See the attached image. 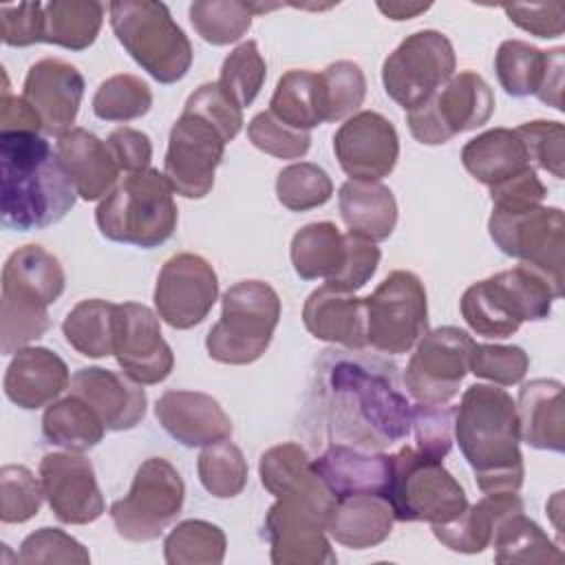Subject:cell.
Listing matches in <instances>:
<instances>
[{"instance_id": "cell-23", "label": "cell", "mask_w": 565, "mask_h": 565, "mask_svg": "<svg viewBox=\"0 0 565 565\" xmlns=\"http://www.w3.org/2000/svg\"><path fill=\"white\" fill-rule=\"evenodd\" d=\"M84 77L77 66L57 60L44 57L31 64L22 97L38 113L42 121V132L49 137H62L73 130L79 104L84 97Z\"/></svg>"}, {"instance_id": "cell-44", "label": "cell", "mask_w": 565, "mask_h": 565, "mask_svg": "<svg viewBox=\"0 0 565 565\" xmlns=\"http://www.w3.org/2000/svg\"><path fill=\"white\" fill-rule=\"evenodd\" d=\"M201 486L216 499H232L247 486V459L230 439L203 446L196 459Z\"/></svg>"}, {"instance_id": "cell-50", "label": "cell", "mask_w": 565, "mask_h": 565, "mask_svg": "<svg viewBox=\"0 0 565 565\" xmlns=\"http://www.w3.org/2000/svg\"><path fill=\"white\" fill-rule=\"evenodd\" d=\"M455 413L452 404H415L411 408V428L415 430L417 452L430 459H444L452 448L455 437Z\"/></svg>"}, {"instance_id": "cell-15", "label": "cell", "mask_w": 565, "mask_h": 565, "mask_svg": "<svg viewBox=\"0 0 565 565\" xmlns=\"http://www.w3.org/2000/svg\"><path fill=\"white\" fill-rule=\"evenodd\" d=\"M457 57L452 42L435 29L406 35L382 64L386 95L411 110L426 102L455 75Z\"/></svg>"}, {"instance_id": "cell-27", "label": "cell", "mask_w": 565, "mask_h": 565, "mask_svg": "<svg viewBox=\"0 0 565 565\" xmlns=\"http://www.w3.org/2000/svg\"><path fill=\"white\" fill-rule=\"evenodd\" d=\"M2 386L7 399L18 408L35 411L53 404L71 386V373L51 349L24 347L13 353Z\"/></svg>"}, {"instance_id": "cell-62", "label": "cell", "mask_w": 565, "mask_h": 565, "mask_svg": "<svg viewBox=\"0 0 565 565\" xmlns=\"http://www.w3.org/2000/svg\"><path fill=\"white\" fill-rule=\"evenodd\" d=\"M388 20H411L430 9V2H377L375 4Z\"/></svg>"}, {"instance_id": "cell-3", "label": "cell", "mask_w": 565, "mask_h": 565, "mask_svg": "<svg viewBox=\"0 0 565 565\" xmlns=\"http://www.w3.org/2000/svg\"><path fill=\"white\" fill-rule=\"evenodd\" d=\"M455 441L483 494L519 492L525 468L516 406L508 391L497 384L468 386L455 413Z\"/></svg>"}, {"instance_id": "cell-12", "label": "cell", "mask_w": 565, "mask_h": 565, "mask_svg": "<svg viewBox=\"0 0 565 565\" xmlns=\"http://www.w3.org/2000/svg\"><path fill=\"white\" fill-rule=\"evenodd\" d=\"M494 93L475 71L452 75L426 102L406 110L411 135L424 146H441L459 132L475 130L490 121Z\"/></svg>"}, {"instance_id": "cell-60", "label": "cell", "mask_w": 565, "mask_h": 565, "mask_svg": "<svg viewBox=\"0 0 565 565\" xmlns=\"http://www.w3.org/2000/svg\"><path fill=\"white\" fill-rule=\"evenodd\" d=\"M106 146L119 170L128 174L148 170L152 159V143L146 132L130 126H121L106 137Z\"/></svg>"}, {"instance_id": "cell-52", "label": "cell", "mask_w": 565, "mask_h": 565, "mask_svg": "<svg viewBox=\"0 0 565 565\" xmlns=\"http://www.w3.org/2000/svg\"><path fill=\"white\" fill-rule=\"evenodd\" d=\"M530 369L527 353L516 344H477L470 358V373L497 386L519 384Z\"/></svg>"}, {"instance_id": "cell-5", "label": "cell", "mask_w": 565, "mask_h": 565, "mask_svg": "<svg viewBox=\"0 0 565 565\" xmlns=\"http://www.w3.org/2000/svg\"><path fill=\"white\" fill-rule=\"evenodd\" d=\"M561 298L554 285L530 265L492 274L472 282L459 302L466 324L483 338H510L525 320H545Z\"/></svg>"}, {"instance_id": "cell-26", "label": "cell", "mask_w": 565, "mask_h": 565, "mask_svg": "<svg viewBox=\"0 0 565 565\" xmlns=\"http://www.w3.org/2000/svg\"><path fill=\"white\" fill-rule=\"evenodd\" d=\"M311 463L335 499L355 494H380L388 499L393 455L362 450L349 444H331L318 459H311Z\"/></svg>"}, {"instance_id": "cell-6", "label": "cell", "mask_w": 565, "mask_h": 565, "mask_svg": "<svg viewBox=\"0 0 565 565\" xmlns=\"http://www.w3.org/2000/svg\"><path fill=\"white\" fill-rule=\"evenodd\" d=\"M172 194L174 190L163 172L154 168L124 177L95 210L102 236L143 249L163 245L174 234L179 221Z\"/></svg>"}, {"instance_id": "cell-9", "label": "cell", "mask_w": 565, "mask_h": 565, "mask_svg": "<svg viewBox=\"0 0 565 565\" xmlns=\"http://www.w3.org/2000/svg\"><path fill=\"white\" fill-rule=\"evenodd\" d=\"M388 503L395 521L441 525L455 521L468 508V497L439 459H430L417 452V448L404 446L393 455Z\"/></svg>"}, {"instance_id": "cell-11", "label": "cell", "mask_w": 565, "mask_h": 565, "mask_svg": "<svg viewBox=\"0 0 565 565\" xmlns=\"http://www.w3.org/2000/svg\"><path fill=\"white\" fill-rule=\"evenodd\" d=\"M335 501L305 494L276 497L265 514L263 536L274 565H333L335 552L327 539V519Z\"/></svg>"}, {"instance_id": "cell-18", "label": "cell", "mask_w": 565, "mask_h": 565, "mask_svg": "<svg viewBox=\"0 0 565 565\" xmlns=\"http://www.w3.org/2000/svg\"><path fill=\"white\" fill-rule=\"evenodd\" d=\"M218 298L214 267L199 254L181 252L170 256L154 285L157 316L172 329L201 324Z\"/></svg>"}, {"instance_id": "cell-34", "label": "cell", "mask_w": 565, "mask_h": 565, "mask_svg": "<svg viewBox=\"0 0 565 565\" xmlns=\"http://www.w3.org/2000/svg\"><path fill=\"white\" fill-rule=\"evenodd\" d=\"M461 163L470 177L492 188L532 168L525 143L510 128H490L461 148Z\"/></svg>"}, {"instance_id": "cell-32", "label": "cell", "mask_w": 565, "mask_h": 565, "mask_svg": "<svg viewBox=\"0 0 565 565\" xmlns=\"http://www.w3.org/2000/svg\"><path fill=\"white\" fill-rule=\"evenodd\" d=\"M523 510V499L516 492H488L475 505L468 503L455 521L433 525V534L452 552L479 554L490 547L497 523L508 514Z\"/></svg>"}, {"instance_id": "cell-46", "label": "cell", "mask_w": 565, "mask_h": 565, "mask_svg": "<svg viewBox=\"0 0 565 565\" xmlns=\"http://www.w3.org/2000/svg\"><path fill=\"white\" fill-rule=\"evenodd\" d=\"M333 194L331 177L311 161L282 168L276 177V196L291 212H307L324 205Z\"/></svg>"}, {"instance_id": "cell-29", "label": "cell", "mask_w": 565, "mask_h": 565, "mask_svg": "<svg viewBox=\"0 0 565 565\" xmlns=\"http://www.w3.org/2000/svg\"><path fill=\"white\" fill-rule=\"evenodd\" d=\"M55 152L77 196L84 201L106 199L115 190L121 170L106 141L86 128H73L57 137Z\"/></svg>"}, {"instance_id": "cell-53", "label": "cell", "mask_w": 565, "mask_h": 565, "mask_svg": "<svg viewBox=\"0 0 565 565\" xmlns=\"http://www.w3.org/2000/svg\"><path fill=\"white\" fill-rule=\"evenodd\" d=\"M247 137L260 152L271 154L276 159H300L311 148L309 132L289 128L269 110H263L252 117V121L247 124Z\"/></svg>"}, {"instance_id": "cell-61", "label": "cell", "mask_w": 565, "mask_h": 565, "mask_svg": "<svg viewBox=\"0 0 565 565\" xmlns=\"http://www.w3.org/2000/svg\"><path fill=\"white\" fill-rule=\"evenodd\" d=\"M18 130L42 132V121L22 95L18 97L9 93V84L4 77V90L0 99V132H18Z\"/></svg>"}, {"instance_id": "cell-31", "label": "cell", "mask_w": 565, "mask_h": 565, "mask_svg": "<svg viewBox=\"0 0 565 565\" xmlns=\"http://www.w3.org/2000/svg\"><path fill=\"white\" fill-rule=\"evenodd\" d=\"M395 514L386 497L355 494L335 499L327 519V534L351 550H366L384 543L393 532Z\"/></svg>"}, {"instance_id": "cell-14", "label": "cell", "mask_w": 565, "mask_h": 565, "mask_svg": "<svg viewBox=\"0 0 565 565\" xmlns=\"http://www.w3.org/2000/svg\"><path fill=\"white\" fill-rule=\"evenodd\" d=\"M488 232L505 256L541 271L563 296L565 216L561 207L534 205L521 212L492 210Z\"/></svg>"}, {"instance_id": "cell-33", "label": "cell", "mask_w": 565, "mask_h": 565, "mask_svg": "<svg viewBox=\"0 0 565 565\" xmlns=\"http://www.w3.org/2000/svg\"><path fill=\"white\" fill-rule=\"evenodd\" d=\"M338 207L349 234L364 241H386L397 225V201L380 181L349 179L340 185Z\"/></svg>"}, {"instance_id": "cell-7", "label": "cell", "mask_w": 565, "mask_h": 565, "mask_svg": "<svg viewBox=\"0 0 565 565\" xmlns=\"http://www.w3.org/2000/svg\"><path fill=\"white\" fill-rule=\"evenodd\" d=\"M110 26L128 55L159 84L183 79L192 66V44L170 9L154 0L108 4Z\"/></svg>"}, {"instance_id": "cell-40", "label": "cell", "mask_w": 565, "mask_h": 565, "mask_svg": "<svg viewBox=\"0 0 565 565\" xmlns=\"http://www.w3.org/2000/svg\"><path fill=\"white\" fill-rule=\"evenodd\" d=\"M490 547H494L497 563H563V552L543 532L539 523L523 512L508 514L494 527Z\"/></svg>"}, {"instance_id": "cell-17", "label": "cell", "mask_w": 565, "mask_h": 565, "mask_svg": "<svg viewBox=\"0 0 565 565\" xmlns=\"http://www.w3.org/2000/svg\"><path fill=\"white\" fill-rule=\"evenodd\" d=\"M225 137L205 117L183 110L170 128L163 177L183 199H203L214 188V172L225 154Z\"/></svg>"}, {"instance_id": "cell-35", "label": "cell", "mask_w": 565, "mask_h": 565, "mask_svg": "<svg viewBox=\"0 0 565 565\" xmlns=\"http://www.w3.org/2000/svg\"><path fill=\"white\" fill-rule=\"evenodd\" d=\"M258 477L263 488L274 497L305 494L320 501H335L316 472L307 450L296 441L267 448L258 461Z\"/></svg>"}, {"instance_id": "cell-24", "label": "cell", "mask_w": 565, "mask_h": 565, "mask_svg": "<svg viewBox=\"0 0 565 565\" xmlns=\"http://www.w3.org/2000/svg\"><path fill=\"white\" fill-rule=\"evenodd\" d=\"M71 393L97 413L106 430H130L146 417V391L124 371L84 366L71 377Z\"/></svg>"}, {"instance_id": "cell-58", "label": "cell", "mask_w": 565, "mask_h": 565, "mask_svg": "<svg viewBox=\"0 0 565 565\" xmlns=\"http://www.w3.org/2000/svg\"><path fill=\"white\" fill-rule=\"evenodd\" d=\"M545 196H547V188L536 177L534 168L490 188L492 210H497V212L530 210L534 205H541Z\"/></svg>"}, {"instance_id": "cell-13", "label": "cell", "mask_w": 565, "mask_h": 565, "mask_svg": "<svg viewBox=\"0 0 565 565\" xmlns=\"http://www.w3.org/2000/svg\"><path fill=\"white\" fill-rule=\"evenodd\" d=\"M364 302L366 342L380 353H408L428 331L426 289L413 271H391Z\"/></svg>"}, {"instance_id": "cell-16", "label": "cell", "mask_w": 565, "mask_h": 565, "mask_svg": "<svg viewBox=\"0 0 565 565\" xmlns=\"http://www.w3.org/2000/svg\"><path fill=\"white\" fill-rule=\"evenodd\" d=\"M475 340L459 327L426 331L404 371V386L419 404H448L470 373Z\"/></svg>"}, {"instance_id": "cell-59", "label": "cell", "mask_w": 565, "mask_h": 565, "mask_svg": "<svg viewBox=\"0 0 565 565\" xmlns=\"http://www.w3.org/2000/svg\"><path fill=\"white\" fill-rule=\"evenodd\" d=\"M503 11L512 24L536 35L558 38L565 29V7L561 2H536V4H503Z\"/></svg>"}, {"instance_id": "cell-8", "label": "cell", "mask_w": 565, "mask_h": 565, "mask_svg": "<svg viewBox=\"0 0 565 565\" xmlns=\"http://www.w3.org/2000/svg\"><path fill=\"white\" fill-rule=\"evenodd\" d=\"M280 320V298L263 280H241L223 294L218 322L207 331L205 349L221 364H252L269 347Z\"/></svg>"}, {"instance_id": "cell-37", "label": "cell", "mask_w": 565, "mask_h": 565, "mask_svg": "<svg viewBox=\"0 0 565 565\" xmlns=\"http://www.w3.org/2000/svg\"><path fill=\"white\" fill-rule=\"evenodd\" d=\"M269 113L289 128L309 132L324 121L320 73L307 68L287 71L269 99Z\"/></svg>"}, {"instance_id": "cell-1", "label": "cell", "mask_w": 565, "mask_h": 565, "mask_svg": "<svg viewBox=\"0 0 565 565\" xmlns=\"http://www.w3.org/2000/svg\"><path fill=\"white\" fill-rule=\"evenodd\" d=\"M316 380L329 435L338 444L384 450L411 433L413 406L393 362L331 349L320 355Z\"/></svg>"}, {"instance_id": "cell-51", "label": "cell", "mask_w": 565, "mask_h": 565, "mask_svg": "<svg viewBox=\"0 0 565 565\" xmlns=\"http://www.w3.org/2000/svg\"><path fill=\"white\" fill-rule=\"evenodd\" d=\"M525 143L532 168H541L556 179L565 177V128L561 121H525L514 128Z\"/></svg>"}, {"instance_id": "cell-19", "label": "cell", "mask_w": 565, "mask_h": 565, "mask_svg": "<svg viewBox=\"0 0 565 565\" xmlns=\"http://www.w3.org/2000/svg\"><path fill=\"white\" fill-rule=\"evenodd\" d=\"M137 384H159L174 369V353L161 335L159 316L139 302L115 305V353Z\"/></svg>"}, {"instance_id": "cell-47", "label": "cell", "mask_w": 565, "mask_h": 565, "mask_svg": "<svg viewBox=\"0 0 565 565\" xmlns=\"http://www.w3.org/2000/svg\"><path fill=\"white\" fill-rule=\"evenodd\" d=\"M320 79L324 121H340L355 115L366 97L364 71L351 60H338L320 73Z\"/></svg>"}, {"instance_id": "cell-30", "label": "cell", "mask_w": 565, "mask_h": 565, "mask_svg": "<svg viewBox=\"0 0 565 565\" xmlns=\"http://www.w3.org/2000/svg\"><path fill=\"white\" fill-rule=\"evenodd\" d=\"M514 406L521 441L536 450H565V399L558 380L536 377L521 384Z\"/></svg>"}, {"instance_id": "cell-57", "label": "cell", "mask_w": 565, "mask_h": 565, "mask_svg": "<svg viewBox=\"0 0 565 565\" xmlns=\"http://www.w3.org/2000/svg\"><path fill=\"white\" fill-rule=\"evenodd\" d=\"M44 4L18 2L0 7V33L7 46H31L42 42Z\"/></svg>"}, {"instance_id": "cell-41", "label": "cell", "mask_w": 565, "mask_h": 565, "mask_svg": "<svg viewBox=\"0 0 565 565\" xmlns=\"http://www.w3.org/2000/svg\"><path fill=\"white\" fill-rule=\"evenodd\" d=\"M66 342L86 358H108L115 353V302L102 298L79 300L64 318Z\"/></svg>"}, {"instance_id": "cell-39", "label": "cell", "mask_w": 565, "mask_h": 565, "mask_svg": "<svg viewBox=\"0 0 565 565\" xmlns=\"http://www.w3.org/2000/svg\"><path fill=\"white\" fill-rule=\"evenodd\" d=\"M106 7L93 0H53L44 4L42 42L68 51L88 49L102 29Z\"/></svg>"}, {"instance_id": "cell-4", "label": "cell", "mask_w": 565, "mask_h": 565, "mask_svg": "<svg viewBox=\"0 0 565 565\" xmlns=\"http://www.w3.org/2000/svg\"><path fill=\"white\" fill-rule=\"evenodd\" d=\"M66 287L64 267L42 245L18 247L2 267L0 351L13 355L51 327L49 307Z\"/></svg>"}, {"instance_id": "cell-54", "label": "cell", "mask_w": 565, "mask_h": 565, "mask_svg": "<svg viewBox=\"0 0 565 565\" xmlns=\"http://www.w3.org/2000/svg\"><path fill=\"white\" fill-rule=\"evenodd\" d=\"M18 563L33 565V563H77L88 565L90 554L88 550L66 534L60 527H40L31 532L18 552Z\"/></svg>"}, {"instance_id": "cell-25", "label": "cell", "mask_w": 565, "mask_h": 565, "mask_svg": "<svg viewBox=\"0 0 565 565\" xmlns=\"http://www.w3.org/2000/svg\"><path fill=\"white\" fill-rule=\"evenodd\" d=\"M161 428L188 448H203L232 437V419L223 406L201 391H166L154 402Z\"/></svg>"}, {"instance_id": "cell-28", "label": "cell", "mask_w": 565, "mask_h": 565, "mask_svg": "<svg viewBox=\"0 0 565 565\" xmlns=\"http://www.w3.org/2000/svg\"><path fill=\"white\" fill-rule=\"evenodd\" d=\"M305 329L322 342L362 351L366 342V302L329 285L311 291L302 305Z\"/></svg>"}, {"instance_id": "cell-10", "label": "cell", "mask_w": 565, "mask_h": 565, "mask_svg": "<svg viewBox=\"0 0 565 565\" xmlns=\"http://www.w3.org/2000/svg\"><path fill=\"white\" fill-rule=\"evenodd\" d=\"M185 501V486L177 468L163 457L146 459L124 499L110 505L117 534L132 543H148L179 516Z\"/></svg>"}, {"instance_id": "cell-43", "label": "cell", "mask_w": 565, "mask_h": 565, "mask_svg": "<svg viewBox=\"0 0 565 565\" xmlns=\"http://www.w3.org/2000/svg\"><path fill=\"white\" fill-rule=\"evenodd\" d=\"M188 13L199 38L214 46L238 42L254 18L252 4L238 0H196Z\"/></svg>"}, {"instance_id": "cell-48", "label": "cell", "mask_w": 565, "mask_h": 565, "mask_svg": "<svg viewBox=\"0 0 565 565\" xmlns=\"http://www.w3.org/2000/svg\"><path fill=\"white\" fill-rule=\"evenodd\" d=\"M267 77V64L258 51V44L254 40H247L238 44L230 55L223 60L218 86L241 106H249Z\"/></svg>"}, {"instance_id": "cell-42", "label": "cell", "mask_w": 565, "mask_h": 565, "mask_svg": "<svg viewBox=\"0 0 565 565\" xmlns=\"http://www.w3.org/2000/svg\"><path fill=\"white\" fill-rule=\"evenodd\" d=\"M225 532L203 519L177 523L163 541L168 565H218L225 558Z\"/></svg>"}, {"instance_id": "cell-2", "label": "cell", "mask_w": 565, "mask_h": 565, "mask_svg": "<svg viewBox=\"0 0 565 565\" xmlns=\"http://www.w3.org/2000/svg\"><path fill=\"white\" fill-rule=\"evenodd\" d=\"M0 214L7 230H44L75 205L77 192L40 132H0Z\"/></svg>"}, {"instance_id": "cell-20", "label": "cell", "mask_w": 565, "mask_h": 565, "mask_svg": "<svg viewBox=\"0 0 565 565\" xmlns=\"http://www.w3.org/2000/svg\"><path fill=\"white\" fill-rule=\"evenodd\" d=\"M40 481L51 512L62 523L86 525L106 510L95 468L79 452H46L40 459Z\"/></svg>"}, {"instance_id": "cell-21", "label": "cell", "mask_w": 565, "mask_h": 565, "mask_svg": "<svg viewBox=\"0 0 565 565\" xmlns=\"http://www.w3.org/2000/svg\"><path fill=\"white\" fill-rule=\"evenodd\" d=\"M333 152L340 168L358 181L388 177L399 157L395 126L375 110H360L340 124L333 135Z\"/></svg>"}, {"instance_id": "cell-36", "label": "cell", "mask_w": 565, "mask_h": 565, "mask_svg": "<svg viewBox=\"0 0 565 565\" xmlns=\"http://www.w3.org/2000/svg\"><path fill=\"white\" fill-rule=\"evenodd\" d=\"M289 256L294 271L302 280H331L344 265L347 234L331 221L309 223L294 234Z\"/></svg>"}, {"instance_id": "cell-38", "label": "cell", "mask_w": 565, "mask_h": 565, "mask_svg": "<svg viewBox=\"0 0 565 565\" xmlns=\"http://www.w3.org/2000/svg\"><path fill=\"white\" fill-rule=\"evenodd\" d=\"M106 426L97 413L77 395H66L46 406L42 415V435L49 444L64 450L84 452L104 439Z\"/></svg>"}, {"instance_id": "cell-45", "label": "cell", "mask_w": 565, "mask_h": 565, "mask_svg": "<svg viewBox=\"0 0 565 565\" xmlns=\"http://www.w3.org/2000/svg\"><path fill=\"white\" fill-rule=\"evenodd\" d=\"M152 106L150 86L130 73L110 75L93 95V113L104 121H132Z\"/></svg>"}, {"instance_id": "cell-22", "label": "cell", "mask_w": 565, "mask_h": 565, "mask_svg": "<svg viewBox=\"0 0 565 565\" xmlns=\"http://www.w3.org/2000/svg\"><path fill=\"white\" fill-rule=\"evenodd\" d=\"M563 53L561 46L541 51L523 40H505L494 55L497 79L512 97L536 95L543 104L563 110Z\"/></svg>"}, {"instance_id": "cell-49", "label": "cell", "mask_w": 565, "mask_h": 565, "mask_svg": "<svg viewBox=\"0 0 565 565\" xmlns=\"http://www.w3.org/2000/svg\"><path fill=\"white\" fill-rule=\"evenodd\" d=\"M44 499L42 481L18 463L0 468V521L24 523L40 512Z\"/></svg>"}, {"instance_id": "cell-55", "label": "cell", "mask_w": 565, "mask_h": 565, "mask_svg": "<svg viewBox=\"0 0 565 565\" xmlns=\"http://www.w3.org/2000/svg\"><path fill=\"white\" fill-rule=\"evenodd\" d=\"M183 110L196 113L205 117L212 126L218 128V132L225 137V141H232L241 128H243V108L218 86V82L201 84L188 99Z\"/></svg>"}, {"instance_id": "cell-56", "label": "cell", "mask_w": 565, "mask_h": 565, "mask_svg": "<svg viewBox=\"0 0 565 565\" xmlns=\"http://www.w3.org/2000/svg\"><path fill=\"white\" fill-rule=\"evenodd\" d=\"M380 247L371 241H364L355 234L347 232V256H344V265L342 269L327 280L324 285L340 289V291H349L353 294L355 289L364 287L371 276L377 271L380 265Z\"/></svg>"}]
</instances>
